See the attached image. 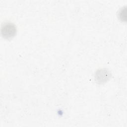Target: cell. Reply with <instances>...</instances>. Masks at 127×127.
<instances>
[{
  "label": "cell",
  "mask_w": 127,
  "mask_h": 127,
  "mask_svg": "<svg viewBox=\"0 0 127 127\" xmlns=\"http://www.w3.org/2000/svg\"><path fill=\"white\" fill-rule=\"evenodd\" d=\"M16 28L14 24L10 22L4 23L1 28V35L6 39L11 38L14 36Z\"/></svg>",
  "instance_id": "obj_1"
}]
</instances>
